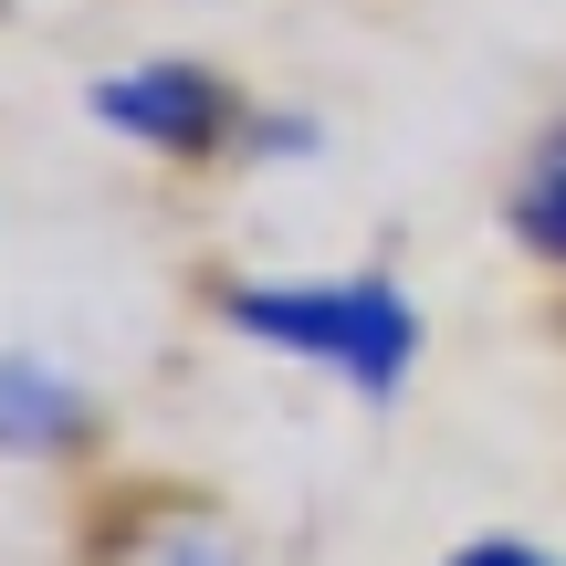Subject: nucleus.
Returning <instances> with one entry per match:
<instances>
[{"label":"nucleus","mask_w":566,"mask_h":566,"mask_svg":"<svg viewBox=\"0 0 566 566\" xmlns=\"http://www.w3.org/2000/svg\"><path fill=\"white\" fill-rule=\"evenodd\" d=\"M451 566H566V556H546V546H525V535H472Z\"/></svg>","instance_id":"423d86ee"},{"label":"nucleus","mask_w":566,"mask_h":566,"mask_svg":"<svg viewBox=\"0 0 566 566\" xmlns=\"http://www.w3.org/2000/svg\"><path fill=\"white\" fill-rule=\"evenodd\" d=\"M95 126L137 137V147H168V158H200V147L231 137V84L210 63H126V74L95 84Z\"/></svg>","instance_id":"f03ea898"},{"label":"nucleus","mask_w":566,"mask_h":566,"mask_svg":"<svg viewBox=\"0 0 566 566\" xmlns=\"http://www.w3.org/2000/svg\"><path fill=\"white\" fill-rule=\"evenodd\" d=\"M158 566H242V556H231V535H210V525H179V535L158 546Z\"/></svg>","instance_id":"39448f33"},{"label":"nucleus","mask_w":566,"mask_h":566,"mask_svg":"<svg viewBox=\"0 0 566 566\" xmlns=\"http://www.w3.org/2000/svg\"><path fill=\"white\" fill-rule=\"evenodd\" d=\"M514 231H525V252H546L566 273V126L525 158V179H514Z\"/></svg>","instance_id":"20e7f679"},{"label":"nucleus","mask_w":566,"mask_h":566,"mask_svg":"<svg viewBox=\"0 0 566 566\" xmlns=\"http://www.w3.org/2000/svg\"><path fill=\"white\" fill-rule=\"evenodd\" d=\"M84 388L63 378V367L21 357V346H0V462H53V451L84 441Z\"/></svg>","instance_id":"7ed1b4c3"},{"label":"nucleus","mask_w":566,"mask_h":566,"mask_svg":"<svg viewBox=\"0 0 566 566\" xmlns=\"http://www.w3.org/2000/svg\"><path fill=\"white\" fill-rule=\"evenodd\" d=\"M221 325L273 357H304L325 378H346L357 399H388L420 357V304L388 273H252L221 294Z\"/></svg>","instance_id":"f257e3e1"}]
</instances>
